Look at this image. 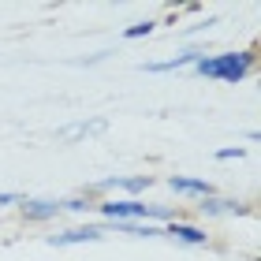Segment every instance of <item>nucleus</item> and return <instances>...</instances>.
Segmentation results:
<instances>
[{"label": "nucleus", "instance_id": "obj_10", "mask_svg": "<svg viewBox=\"0 0 261 261\" xmlns=\"http://www.w3.org/2000/svg\"><path fill=\"white\" fill-rule=\"evenodd\" d=\"M109 130V120H101V116H86V120H75L56 130V138L60 142H86V138H97Z\"/></svg>", "mask_w": 261, "mask_h": 261}, {"label": "nucleus", "instance_id": "obj_12", "mask_svg": "<svg viewBox=\"0 0 261 261\" xmlns=\"http://www.w3.org/2000/svg\"><path fill=\"white\" fill-rule=\"evenodd\" d=\"M250 157V146H224L213 153V161H220V164H235V161H246Z\"/></svg>", "mask_w": 261, "mask_h": 261}, {"label": "nucleus", "instance_id": "obj_5", "mask_svg": "<svg viewBox=\"0 0 261 261\" xmlns=\"http://www.w3.org/2000/svg\"><path fill=\"white\" fill-rule=\"evenodd\" d=\"M109 239V228L101 220H67V224H56V228L45 235V243L56 246V250H75V246H97Z\"/></svg>", "mask_w": 261, "mask_h": 261}, {"label": "nucleus", "instance_id": "obj_8", "mask_svg": "<svg viewBox=\"0 0 261 261\" xmlns=\"http://www.w3.org/2000/svg\"><path fill=\"white\" fill-rule=\"evenodd\" d=\"M161 235L168 243H175V246H183V250H209L213 246V235H209V228L201 220H194V217H175V220H168L161 228Z\"/></svg>", "mask_w": 261, "mask_h": 261}, {"label": "nucleus", "instance_id": "obj_4", "mask_svg": "<svg viewBox=\"0 0 261 261\" xmlns=\"http://www.w3.org/2000/svg\"><path fill=\"white\" fill-rule=\"evenodd\" d=\"M157 175L149 172H116V175H97V179L82 183L79 194H86L93 205L105 198H149L153 191H157Z\"/></svg>", "mask_w": 261, "mask_h": 261}, {"label": "nucleus", "instance_id": "obj_2", "mask_svg": "<svg viewBox=\"0 0 261 261\" xmlns=\"http://www.w3.org/2000/svg\"><path fill=\"white\" fill-rule=\"evenodd\" d=\"M15 217L30 228H56L67 220H86L93 217V201L86 194L71 191V194H27L19 201Z\"/></svg>", "mask_w": 261, "mask_h": 261}, {"label": "nucleus", "instance_id": "obj_7", "mask_svg": "<svg viewBox=\"0 0 261 261\" xmlns=\"http://www.w3.org/2000/svg\"><path fill=\"white\" fill-rule=\"evenodd\" d=\"M254 205L250 201H243V198H231V194H213L205 201H198L194 209H187V217H194V220H239V217H250Z\"/></svg>", "mask_w": 261, "mask_h": 261}, {"label": "nucleus", "instance_id": "obj_1", "mask_svg": "<svg viewBox=\"0 0 261 261\" xmlns=\"http://www.w3.org/2000/svg\"><path fill=\"white\" fill-rule=\"evenodd\" d=\"M187 75L217 82V86H243L257 75V49L254 45H243V49H209L205 45Z\"/></svg>", "mask_w": 261, "mask_h": 261}, {"label": "nucleus", "instance_id": "obj_6", "mask_svg": "<svg viewBox=\"0 0 261 261\" xmlns=\"http://www.w3.org/2000/svg\"><path fill=\"white\" fill-rule=\"evenodd\" d=\"M161 187L175 201H183V209H194L198 201L220 194V187L213 183L209 175H194V172H172V175H164V179H161Z\"/></svg>", "mask_w": 261, "mask_h": 261}, {"label": "nucleus", "instance_id": "obj_3", "mask_svg": "<svg viewBox=\"0 0 261 261\" xmlns=\"http://www.w3.org/2000/svg\"><path fill=\"white\" fill-rule=\"evenodd\" d=\"M183 205H172V201H157V198H105L93 205V220L101 224H153V228H164L168 220L183 217Z\"/></svg>", "mask_w": 261, "mask_h": 261}, {"label": "nucleus", "instance_id": "obj_9", "mask_svg": "<svg viewBox=\"0 0 261 261\" xmlns=\"http://www.w3.org/2000/svg\"><path fill=\"white\" fill-rule=\"evenodd\" d=\"M201 49H205V45H183V49H175L172 56L146 60V64H142V71H146V75H183V71L194 67V60L201 56Z\"/></svg>", "mask_w": 261, "mask_h": 261}, {"label": "nucleus", "instance_id": "obj_11", "mask_svg": "<svg viewBox=\"0 0 261 261\" xmlns=\"http://www.w3.org/2000/svg\"><path fill=\"white\" fill-rule=\"evenodd\" d=\"M164 27V22L157 19V15H149V19H135V22H127V27L120 30V41H146V38H153Z\"/></svg>", "mask_w": 261, "mask_h": 261}, {"label": "nucleus", "instance_id": "obj_13", "mask_svg": "<svg viewBox=\"0 0 261 261\" xmlns=\"http://www.w3.org/2000/svg\"><path fill=\"white\" fill-rule=\"evenodd\" d=\"M22 198H27V191H0V209H19Z\"/></svg>", "mask_w": 261, "mask_h": 261}]
</instances>
